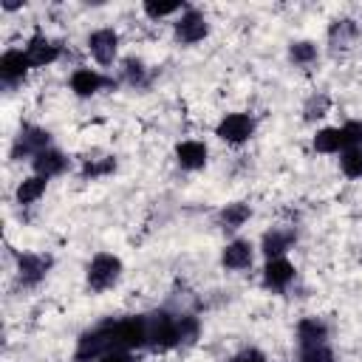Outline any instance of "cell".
Masks as SVG:
<instances>
[{"label":"cell","mask_w":362,"mask_h":362,"mask_svg":"<svg viewBox=\"0 0 362 362\" xmlns=\"http://www.w3.org/2000/svg\"><path fill=\"white\" fill-rule=\"evenodd\" d=\"M297 277V269L291 260L286 257H274V260H266L263 266V286L269 291H286Z\"/></svg>","instance_id":"7c38bea8"},{"label":"cell","mask_w":362,"mask_h":362,"mask_svg":"<svg viewBox=\"0 0 362 362\" xmlns=\"http://www.w3.org/2000/svg\"><path fill=\"white\" fill-rule=\"evenodd\" d=\"M229 362H269L266 354H260L257 348H246V351H238Z\"/></svg>","instance_id":"4dcf8cb0"},{"label":"cell","mask_w":362,"mask_h":362,"mask_svg":"<svg viewBox=\"0 0 362 362\" xmlns=\"http://www.w3.org/2000/svg\"><path fill=\"white\" fill-rule=\"evenodd\" d=\"M314 150L317 153H342L345 144H342V130L339 127H322L314 133Z\"/></svg>","instance_id":"44dd1931"},{"label":"cell","mask_w":362,"mask_h":362,"mask_svg":"<svg viewBox=\"0 0 362 362\" xmlns=\"http://www.w3.org/2000/svg\"><path fill=\"white\" fill-rule=\"evenodd\" d=\"M215 136L226 144H246L255 136V119L249 113H226L218 122Z\"/></svg>","instance_id":"5b68a950"},{"label":"cell","mask_w":362,"mask_h":362,"mask_svg":"<svg viewBox=\"0 0 362 362\" xmlns=\"http://www.w3.org/2000/svg\"><path fill=\"white\" fill-rule=\"evenodd\" d=\"M99 362H139L133 351H113V354H105Z\"/></svg>","instance_id":"1f68e13d"},{"label":"cell","mask_w":362,"mask_h":362,"mask_svg":"<svg viewBox=\"0 0 362 362\" xmlns=\"http://www.w3.org/2000/svg\"><path fill=\"white\" fill-rule=\"evenodd\" d=\"M88 51L90 57L102 65V68H110L116 62V54H119V34L113 28H96L88 34Z\"/></svg>","instance_id":"52a82bcc"},{"label":"cell","mask_w":362,"mask_h":362,"mask_svg":"<svg viewBox=\"0 0 362 362\" xmlns=\"http://www.w3.org/2000/svg\"><path fill=\"white\" fill-rule=\"evenodd\" d=\"M328 110H331V99H328L325 93H311V96L305 99V105H303L305 122H317V119L328 116Z\"/></svg>","instance_id":"d4e9b609"},{"label":"cell","mask_w":362,"mask_h":362,"mask_svg":"<svg viewBox=\"0 0 362 362\" xmlns=\"http://www.w3.org/2000/svg\"><path fill=\"white\" fill-rule=\"evenodd\" d=\"M342 144L348 147H362V119H348L342 127Z\"/></svg>","instance_id":"f546056e"},{"label":"cell","mask_w":362,"mask_h":362,"mask_svg":"<svg viewBox=\"0 0 362 362\" xmlns=\"http://www.w3.org/2000/svg\"><path fill=\"white\" fill-rule=\"evenodd\" d=\"M25 57H28V62H31V68H48V65H54L57 59H59V54H62V48H59V42H54V40H48L45 34H34L28 42H25Z\"/></svg>","instance_id":"9c48e42d"},{"label":"cell","mask_w":362,"mask_h":362,"mask_svg":"<svg viewBox=\"0 0 362 362\" xmlns=\"http://www.w3.org/2000/svg\"><path fill=\"white\" fill-rule=\"evenodd\" d=\"M201 334V322L192 314H178L175 317V337H178V348H187L198 339Z\"/></svg>","instance_id":"7402d4cb"},{"label":"cell","mask_w":362,"mask_h":362,"mask_svg":"<svg viewBox=\"0 0 362 362\" xmlns=\"http://www.w3.org/2000/svg\"><path fill=\"white\" fill-rule=\"evenodd\" d=\"M45 187H48V178H42V175H28V178H23V181L17 184V204L28 206V204L40 201V198L45 195Z\"/></svg>","instance_id":"ffe728a7"},{"label":"cell","mask_w":362,"mask_h":362,"mask_svg":"<svg viewBox=\"0 0 362 362\" xmlns=\"http://www.w3.org/2000/svg\"><path fill=\"white\" fill-rule=\"evenodd\" d=\"M141 11H144L150 20H161V17H170V14H184L187 6H184V3H144Z\"/></svg>","instance_id":"4316f807"},{"label":"cell","mask_w":362,"mask_h":362,"mask_svg":"<svg viewBox=\"0 0 362 362\" xmlns=\"http://www.w3.org/2000/svg\"><path fill=\"white\" fill-rule=\"evenodd\" d=\"M356 34H359V25L354 20H348V17L345 20H334L331 28H328V42H331L334 51H342V48H351Z\"/></svg>","instance_id":"ac0fdd59"},{"label":"cell","mask_w":362,"mask_h":362,"mask_svg":"<svg viewBox=\"0 0 362 362\" xmlns=\"http://www.w3.org/2000/svg\"><path fill=\"white\" fill-rule=\"evenodd\" d=\"M68 85H71L74 96H79V99H90V96H96L99 90H105V88L110 85V79H107L105 74L93 71V68H76V71L71 74Z\"/></svg>","instance_id":"8fae6325"},{"label":"cell","mask_w":362,"mask_h":362,"mask_svg":"<svg viewBox=\"0 0 362 362\" xmlns=\"http://www.w3.org/2000/svg\"><path fill=\"white\" fill-rule=\"evenodd\" d=\"M206 144L204 141H195V139H187L175 147V161L184 167V170H204L206 167Z\"/></svg>","instance_id":"2e32d148"},{"label":"cell","mask_w":362,"mask_h":362,"mask_svg":"<svg viewBox=\"0 0 362 362\" xmlns=\"http://www.w3.org/2000/svg\"><path fill=\"white\" fill-rule=\"evenodd\" d=\"M116 170V158H88L85 164H82V175L85 178H99V175H107V173H113Z\"/></svg>","instance_id":"83f0119b"},{"label":"cell","mask_w":362,"mask_h":362,"mask_svg":"<svg viewBox=\"0 0 362 362\" xmlns=\"http://www.w3.org/2000/svg\"><path fill=\"white\" fill-rule=\"evenodd\" d=\"M122 79H124L130 88L147 85V65H144L141 59H136V57L124 59V62H122Z\"/></svg>","instance_id":"cb8c5ba5"},{"label":"cell","mask_w":362,"mask_h":362,"mask_svg":"<svg viewBox=\"0 0 362 362\" xmlns=\"http://www.w3.org/2000/svg\"><path fill=\"white\" fill-rule=\"evenodd\" d=\"M173 34H175V40H178L181 45H195V42H201V40L209 34V20H206L201 11L187 8V11L181 14V20L175 23Z\"/></svg>","instance_id":"ba28073f"},{"label":"cell","mask_w":362,"mask_h":362,"mask_svg":"<svg viewBox=\"0 0 362 362\" xmlns=\"http://www.w3.org/2000/svg\"><path fill=\"white\" fill-rule=\"evenodd\" d=\"M28 68H31V62H28L25 51H23V48H8V51L0 57V82H3L6 88H17V85L25 79Z\"/></svg>","instance_id":"30bf717a"},{"label":"cell","mask_w":362,"mask_h":362,"mask_svg":"<svg viewBox=\"0 0 362 362\" xmlns=\"http://www.w3.org/2000/svg\"><path fill=\"white\" fill-rule=\"evenodd\" d=\"M144 325H147V348L150 351H173L178 348V337H175V317L167 311H147L144 314Z\"/></svg>","instance_id":"3957f363"},{"label":"cell","mask_w":362,"mask_h":362,"mask_svg":"<svg viewBox=\"0 0 362 362\" xmlns=\"http://www.w3.org/2000/svg\"><path fill=\"white\" fill-rule=\"evenodd\" d=\"M51 147V133L37 127V124H23L14 144H11V158L14 161H23V158H34L40 156L42 150Z\"/></svg>","instance_id":"277c9868"},{"label":"cell","mask_w":362,"mask_h":362,"mask_svg":"<svg viewBox=\"0 0 362 362\" xmlns=\"http://www.w3.org/2000/svg\"><path fill=\"white\" fill-rule=\"evenodd\" d=\"M339 167L348 178H362V147H348L339 153Z\"/></svg>","instance_id":"484cf974"},{"label":"cell","mask_w":362,"mask_h":362,"mask_svg":"<svg viewBox=\"0 0 362 362\" xmlns=\"http://www.w3.org/2000/svg\"><path fill=\"white\" fill-rule=\"evenodd\" d=\"M31 167H34V175H42V178H54V175H62L68 170V156L48 147L42 150L40 156L31 158Z\"/></svg>","instance_id":"9a60e30c"},{"label":"cell","mask_w":362,"mask_h":362,"mask_svg":"<svg viewBox=\"0 0 362 362\" xmlns=\"http://www.w3.org/2000/svg\"><path fill=\"white\" fill-rule=\"evenodd\" d=\"M328 342V325L320 317H305L297 322V345L311 348V345H325Z\"/></svg>","instance_id":"e0dca14e"},{"label":"cell","mask_w":362,"mask_h":362,"mask_svg":"<svg viewBox=\"0 0 362 362\" xmlns=\"http://www.w3.org/2000/svg\"><path fill=\"white\" fill-rule=\"evenodd\" d=\"M122 272H124V266H122V260H119L116 255H110V252H96V255L90 257V263H88V269H85L88 288H90L93 294L110 291L113 286H119Z\"/></svg>","instance_id":"7a4b0ae2"},{"label":"cell","mask_w":362,"mask_h":362,"mask_svg":"<svg viewBox=\"0 0 362 362\" xmlns=\"http://www.w3.org/2000/svg\"><path fill=\"white\" fill-rule=\"evenodd\" d=\"M300 362H337L331 345H311V348H300Z\"/></svg>","instance_id":"f1b7e54d"},{"label":"cell","mask_w":362,"mask_h":362,"mask_svg":"<svg viewBox=\"0 0 362 362\" xmlns=\"http://www.w3.org/2000/svg\"><path fill=\"white\" fill-rule=\"evenodd\" d=\"M252 257H255V246L249 240H243V238H235V240H229L223 246L221 266L229 269V272H243V269L252 266Z\"/></svg>","instance_id":"4fadbf2b"},{"label":"cell","mask_w":362,"mask_h":362,"mask_svg":"<svg viewBox=\"0 0 362 362\" xmlns=\"http://www.w3.org/2000/svg\"><path fill=\"white\" fill-rule=\"evenodd\" d=\"M51 255H40V252H23L17 255V280L25 288H34L45 280V274L51 272Z\"/></svg>","instance_id":"8992f818"},{"label":"cell","mask_w":362,"mask_h":362,"mask_svg":"<svg viewBox=\"0 0 362 362\" xmlns=\"http://www.w3.org/2000/svg\"><path fill=\"white\" fill-rule=\"evenodd\" d=\"M249 218H252V206L243 204V201H232V204H226V206L221 209L218 223H221L226 232H235V229H240Z\"/></svg>","instance_id":"d6986e66"},{"label":"cell","mask_w":362,"mask_h":362,"mask_svg":"<svg viewBox=\"0 0 362 362\" xmlns=\"http://www.w3.org/2000/svg\"><path fill=\"white\" fill-rule=\"evenodd\" d=\"M294 240H297V235L291 229H269L260 238V252L266 255V260L286 257V252L294 246Z\"/></svg>","instance_id":"5bb4252c"},{"label":"cell","mask_w":362,"mask_h":362,"mask_svg":"<svg viewBox=\"0 0 362 362\" xmlns=\"http://www.w3.org/2000/svg\"><path fill=\"white\" fill-rule=\"evenodd\" d=\"M317 57H320V48H317V42H311V40H297V42L288 45V59H291L294 65H300V68L317 62Z\"/></svg>","instance_id":"603a6c76"},{"label":"cell","mask_w":362,"mask_h":362,"mask_svg":"<svg viewBox=\"0 0 362 362\" xmlns=\"http://www.w3.org/2000/svg\"><path fill=\"white\" fill-rule=\"evenodd\" d=\"M136 348H147L144 314L105 320V322L88 328L76 339L74 359L76 362H99L105 354H113V351H136Z\"/></svg>","instance_id":"6da1fadb"}]
</instances>
